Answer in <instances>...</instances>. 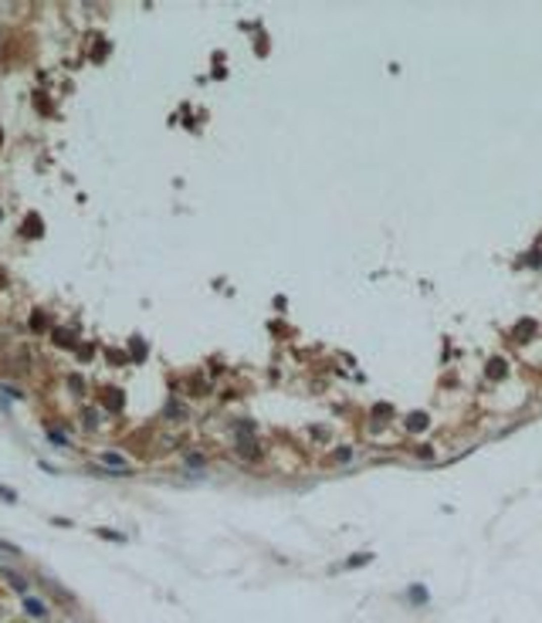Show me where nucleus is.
Listing matches in <instances>:
<instances>
[{
  "mask_svg": "<svg viewBox=\"0 0 542 623\" xmlns=\"http://www.w3.org/2000/svg\"><path fill=\"white\" fill-rule=\"evenodd\" d=\"M27 613H31V616H44V603H41V600H27Z\"/></svg>",
  "mask_w": 542,
  "mask_h": 623,
  "instance_id": "nucleus-1",
  "label": "nucleus"
},
{
  "mask_svg": "<svg viewBox=\"0 0 542 623\" xmlns=\"http://www.w3.org/2000/svg\"><path fill=\"white\" fill-rule=\"evenodd\" d=\"M4 576L11 579V586H14V589H24V586H27V583H24V579L17 576V572H4Z\"/></svg>",
  "mask_w": 542,
  "mask_h": 623,
  "instance_id": "nucleus-2",
  "label": "nucleus"
}]
</instances>
